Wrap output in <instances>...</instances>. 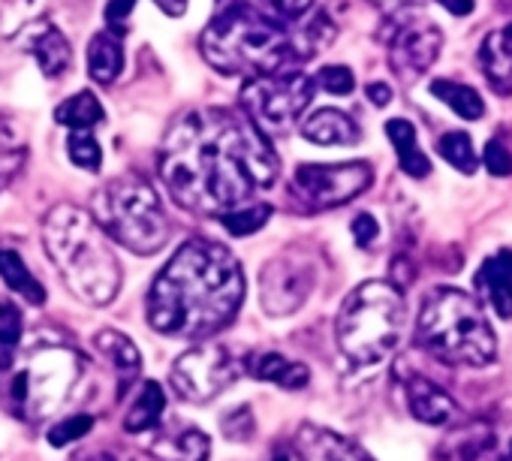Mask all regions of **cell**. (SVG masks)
<instances>
[{
    "mask_svg": "<svg viewBox=\"0 0 512 461\" xmlns=\"http://www.w3.org/2000/svg\"><path fill=\"white\" fill-rule=\"evenodd\" d=\"M157 166L181 208L211 217L250 202L281 175L269 136L244 112L217 106L178 115L163 136Z\"/></svg>",
    "mask_w": 512,
    "mask_h": 461,
    "instance_id": "cell-1",
    "label": "cell"
},
{
    "mask_svg": "<svg viewBox=\"0 0 512 461\" xmlns=\"http://www.w3.org/2000/svg\"><path fill=\"white\" fill-rule=\"evenodd\" d=\"M244 302L235 254L208 239L184 242L148 290V323L169 338L202 341L223 329Z\"/></svg>",
    "mask_w": 512,
    "mask_h": 461,
    "instance_id": "cell-2",
    "label": "cell"
},
{
    "mask_svg": "<svg viewBox=\"0 0 512 461\" xmlns=\"http://www.w3.org/2000/svg\"><path fill=\"white\" fill-rule=\"evenodd\" d=\"M199 49L217 73L241 79L281 73L299 61L290 25L238 0H223V10L202 31Z\"/></svg>",
    "mask_w": 512,
    "mask_h": 461,
    "instance_id": "cell-3",
    "label": "cell"
},
{
    "mask_svg": "<svg viewBox=\"0 0 512 461\" xmlns=\"http://www.w3.org/2000/svg\"><path fill=\"white\" fill-rule=\"evenodd\" d=\"M43 245L64 284L88 305H109L121 290V266L100 223L76 208L55 205L43 217Z\"/></svg>",
    "mask_w": 512,
    "mask_h": 461,
    "instance_id": "cell-4",
    "label": "cell"
},
{
    "mask_svg": "<svg viewBox=\"0 0 512 461\" xmlns=\"http://www.w3.org/2000/svg\"><path fill=\"white\" fill-rule=\"evenodd\" d=\"M416 341L446 365L485 368L497 359V335L491 332L479 299L452 287L428 293L419 311Z\"/></svg>",
    "mask_w": 512,
    "mask_h": 461,
    "instance_id": "cell-5",
    "label": "cell"
},
{
    "mask_svg": "<svg viewBox=\"0 0 512 461\" xmlns=\"http://www.w3.org/2000/svg\"><path fill=\"white\" fill-rule=\"evenodd\" d=\"M407 305L395 284L389 281H368L359 284L338 311L335 338L341 353L359 365H377L395 353L404 335Z\"/></svg>",
    "mask_w": 512,
    "mask_h": 461,
    "instance_id": "cell-6",
    "label": "cell"
},
{
    "mask_svg": "<svg viewBox=\"0 0 512 461\" xmlns=\"http://www.w3.org/2000/svg\"><path fill=\"white\" fill-rule=\"evenodd\" d=\"M91 217L109 239L139 257L157 254L172 233L157 190L139 175L112 178L103 190H97Z\"/></svg>",
    "mask_w": 512,
    "mask_h": 461,
    "instance_id": "cell-7",
    "label": "cell"
},
{
    "mask_svg": "<svg viewBox=\"0 0 512 461\" xmlns=\"http://www.w3.org/2000/svg\"><path fill=\"white\" fill-rule=\"evenodd\" d=\"M82 377V359L70 347H37L7 377V404L28 422L58 413Z\"/></svg>",
    "mask_w": 512,
    "mask_h": 461,
    "instance_id": "cell-8",
    "label": "cell"
},
{
    "mask_svg": "<svg viewBox=\"0 0 512 461\" xmlns=\"http://www.w3.org/2000/svg\"><path fill=\"white\" fill-rule=\"evenodd\" d=\"M317 94V79L299 70H281L269 76L247 79L241 88V112L266 136L290 133Z\"/></svg>",
    "mask_w": 512,
    "mask_h": 461,
    "instance_id": "cell-9",
    "label": "cell"
},
{
    "mask_svg": "<svg viewBox=\"0 0 512 461\" xmlns=\"http://www.w3.org/2000/svg\"><path fill=\"white\" fill-rule=\"evenodd\" d=\"M244 371V362L235 359L226 347L220 344H202L193 347L187 353H181L172 362V389L178 392V398L190 401V404H205L211 398H217L220 392H226Z\"/></svg>",
    "mask_w": 512,
    "mask_h": 461,
    "instance_id": "cell-10",
    "label": "cell"
},
{
    "mask_svg": "<svg viewBox=\"0 0 512 461\" xmlns=\"http://www.w3.org/2000/svg\"><path fill=\"white\" fill-rule=\"evenodd\" d=\"M374 169L362 160L353 163H305L290 181V193L311 211L338 208L371 187Z\"/></svg>",
    "mask_w": 512,
    "mask_h": 461,
    "instance_id": "cell-11",
    "label": "cell"
},
{
    "mask_svg": "<svg viewBox=\"0 0 512 461\" xmlns=\"http://www.w3.org/2000/svg\"><path fill=\"white\" fill-rule=\"evenodd\" d=\"M314 284H317V266L311 257L296 254V251L278 254L272 263L263 266V275H260L263 311L272 317L299 311L305 299L311 296Z\"/></svg>",
    "mask_w": 512,
    "mask_h": 461,
    "instance_id": "cell-12",
    "label": "cell"
},
{
    "mask_svg": "<svg viewBox=\"0 0 512 461\" xmlns=\"http://www.w3.org/2000/svg\"><path fill=\"white\" fill-rule=\"evenodd\" d=\"M440 49H443L440 28L425 16L404 13L389 37V64L395 76H401L404 82H413L431 70Z\"/></svg>",
    "mask_w": 512,
    "mask_h": 461,
    "instance_id": "cell-13",
    "label": "cell"
},
{
    "mask_svg": "<svg viewBox=\"0 0 512 461\" xmlns=\"http://www.w3.org/2000/svg\"><path fill=\"white\" fill-rule=\"evenodd\" d=\"M293 452L299 461H377L356 440H350L338 431H329L323 425H314V422H305L296 431Z\"/></svg>",
    "mask_w": 512,
    "mask_h": 461,
    "instance_id": "cell-14",
    "label": "cell"
},
{
    "mask_svg": "<svg viewBox=\"0 0 512 461\" xmlns=\"http://www.w3.org/2000/svg\"><path fill=\"white\" fill-rule=\"evenodd\" d=\"M437 461H503V446L491 422H455V431L440 440Z\"/></svg>",
    "mask_w": 512,
    "mask_h": 461,
    "instance_id": "cell-15",
    "label": "cell"
},
{
    "mask_svg": "<svg viewBox=\"0 0 512 461\" xmlns=\"http://www.w3.org/2000/svg\"><path fill=\"white\" fill-rule=\"evenodd\" d=\"M407 389V404L410 413L425 422V425H455L461 422V410L452 401V395L446 389H440L434 380L422 377V374H407L404 380Z\"/></svg>",
    "mask_w": 512,
    "mask_h": 461,
    "instance_id": "cell-16",
    "label": "cell"
},
{
    "mask_svg": "<svg viewBox=\"0 0 512 461\" xmlns=\"http://www.w3.org/2000/svg\"><path fill=\"white\" fill-rule=\"evenodd\" d=\"M473 287L479 293L482 302H488V308L503 317V320H512V251L503 248L497 254H491L476 278H473Z\"/></svg>",
    "mask_w": 512,
    "mask_h": 461,
    "instance_id": "cell-17",
    "label": "cell"
},
{
    "mask_svg": "<svg viewBox=\"0 0 512 461\" xmlns=\"http://www.w3.org/2000/svg\"><path fill=\"white\" fill-rule=\"evenodd\" d=\"M25 49L37 58V64H40V70H43L46 79H61L70 70L73 49H70L67 37L55 25H37V28H31V34L25 40Z\"/></svg>",
    "mask_w": 512,
    "mask_h": 461,
    "instance_id": "cell-18",
    "label": "cell"
},
{
    "mask_svg": "<svg viewBox=\"0 0 512 461\" xmlns=\"http://www.w3.org/2000/svg\"><path fill=\"white\" fill-rule=\"evenodd\" d=\"M479 67L497 94H512V22L482 40Z\"/></svg>",
    "mask_w": 512,
    "mask_h": 461,
    "instance_id": "cell-19",
    "label": "cell"
},
{
    "mask_svg": "<svg viewBox=\"0 0 512 461\" xmlns=\"http://www.w3.org/2000/svg\"><path fill=\"white\" fill-rule=\"evenodd\" d=\"M302 136L314 145H356L362 139L359 124L347 112L332 106L311 112L302 124Z\"/></svg>",
    "mask_w": 512,
    "mask_h": 461,
    "instance_id": "cell-20",
    "label": "cell"
},
{
    "mask_svg": "<svg viewBox=\"0 0 512 461\" xmlns=\"http://www.w3.org/2000/svg\"><path fill=\"white\" fill-rule=\"evenodd\" d=\"M244 368L256 377V380H266V383H278L281 389H305L311 383V368L302 362H290L281 353H253Z\"/></svg>",
    "mask_w": 512,
    "mask_h": 461,
    "instance_id": "cell-21",
    "label": "cell"
},
{
    "mask_svg": "<svg viewBox=\"0 0 512 461\" xmlns=\"http://www.w3.org/2000/svg\"><path fill=\"white\" fill-rule=\"evenodd\" d=\"M94 347L112 362V368H115V374H118V380H121V386H124V392H127V386H130V383L139 377V371H142V356H139L136 344H133L127 335L115 332V329H103V332L94 335Z\"/></svg>",
    "mask_w": 512,
    "mask_h": 461,
    "instance_id": "cell-22",
    "label": "cell"
},
{
    "mask_svg": "<svg viewBox=\"0 0 512 461\" xmlns=\"http://www.w3.org/2000/svg\"><path fill=\"white\" fill-rule=\"evenodd\" d=\"M386 136L395 145L398 154V166L401 172H407L410 178H425L431 172V160L425 157V151L419 148V136L416 127L407 118H392L386 124Z\"/></svg>",
    "mask_w": 512,
    "mask_h": 461,
    "instance_id": "cell-23",
    "label": "cell"
},
{
    "mask_svg": "<svg viewBox=\"0 0 512 461\" xmlns=\"http://www.w3.org/2000/svg\"><path fill=\"white\" fill-rule=\"evenodd\" d=\"M124 70V43L118 34L103 31L88 46V73L97 85H112Z\"/></svg>",
    "mask_w": 512,
    "mask_h": 461,
    "instance_id": "cell-24",
    "label": "cell"
},
{
    "mask_svg": "<svg viewBox=\"0 0 512 461\" xmlns=\"http://www.w3.org/2000/svg\"><path fill=\"white\" fill-rule=\"evenodd\" d=\"M151 452L163 461H208L211 440L202 428H181L169 437H160Z\"/></svg>",
    "mask_w": 512,
    "mask_h": 461,
    "instance_id": "cell-25",
    "label": "cell"
},
{
    "mask_svg": "<svg viewBox=\"0 0 512 461\" xmlns=\"http://www.w3.org/2000/svg\"><path fill=\"white\" fill-rule=\"evenodd\" d=\"M28 160V142L19 130V124L10 115H0V193H4L13 178L22 172Z\"/></svg>",
    "mask_w": 512,
    "mask_h": 461,
    "instance_id": "cell-26",
    "label": "cell"
},
{
    "mask_svg": "<svg viewBox=\"0 0 512 461\" xmlns=\"http://www.w3.org/2000/svg\"><path fill=\"white\" fill-rule=\"evenodd\" d=\"M163 410H166V395H163L160 383L148 380V383L139 386V392H136L127 416H124V428L130 434H142V431H148V428H154L160 422Z\"/></svg>",
    "mask_w": 512,
    "mask_h": 461,
    "instance_id": "cell-27",
    "label": "cell"
},
{
    "mask_svg": "<svg viewBox=\"0 0 512 461\" xmlns=\"http://www.w3.org/2000/svg\"><path fill=\"white\" fill-rule=\"evenodd\" d=\"M0 278H4V284L19 293L22 299H28L31 305H43L46 302V290L43 284L34 278V272L28 269V263L16 254V251H0Z\"/></svg>",
    "mask_w": 512,
    "mask_h": 461,
    "instance_id": "cell-28",
    "label": "cell"
},
{
    "mask_svg": "<svg viewBox=\"0 0 512 461\" xmlns=\"http://www.w3.org/2000/svg\"><path fill=\"white\" fill-rule=\"evenodd\" d=\"M428 91L446 103L458 118H467V121H479L485 115V103L479 97V91H473L470 85H461V82H449V79H437L428 85Z\"/></svg>",
    "mask_w": 512,
    "mask_h": 461,
    "instance_id": "cell-29",
    "label": "cell"
},
{
    "mask_svg": "<svg viewBox=\"0 0 512 461\" xmlns=\"http://www.w3.org/2000/svg\"><path fill=\"white\" fill-rule=\"evenodd\" d=\"M103 118V106L91 91H79L76 97L64 100L55 112V121L70 130H94Z\"/></svg>",
    "mask_w": 512,
    "mask_h": 461,
    "instance_id": "cell-30",
    "label": "cell"
},
{
    "mask_svg": "<svg viewBox=\"0 0 512 461\" xmlns=\"http://www.w3.org/2000/svg\"><path fill=\"white\" fill-rule=\"evenodd\" d=\"M272 217V205L266 202H244L226 214H220V223L229 229V236H253L269 223Z\"/></svg>",
    "mask_w": 512,
    "mask_h": 461,
    "instance_id": "cell-31",
    "label": "cell"
},
{
    "mask_svg": "<svg viewBox=\"0 0 512 461\" xmlns=\"http://www.w3.org/2000/svg\"><path fill=\"white\" fill-rule=\"evenodd\" d=\"M437 154H440L449 166H455L458 172H464V175H473L476 166H479L473 139H470L464 130H449V133H443L440 142H437Z\"/></svg>",
    "mask_w": 512,
    "mask_h": 461,
    "instance_id": "cell-32",
    "label": "cell"
},
{
    "mask_svg": "<svg viewBox=\"0 0 512 461\" xmlns=\"http://www.w3.org/2000/svg\"><path fill=\"white\" fill-rule=\"evenodd\" d=\"M67 154L85 172H97L103 166V148L91 130H73L67 139Z\"/></svg>",
    "mask_w": 512,
    "mask_h": 461,
    "instance_id": "cell-33",
    "label": "cell"
},
{
    "mask_svg": "<svg viewBox=\"0 0 512 461\" xmlns=\"http://www.w3.org/2000/svg\"><path fill=\"white\" fill-rule=\"evenodd\" d=\"M238 4H247V7H253V10H260V13H266V16L275 19V22L293 25V22H299L305 13L314 10L317 0H238Z\"/></svg>",
    "mask_w": 512,
    "mask_h": 461,
    "instance_id": "cell-34",
    "label": "cell"
},
{
    "mask_svg": "<svg viewBox=\"0 0 512 461\" xmlns=\"http://www.w3.org/2000/svg\"><path fill=\"white\" fill-rule=\"evenodd\" d=\"M94 428V416H88V413H76V416H67V419H61V422H52V428H49V434H46V440L52 443V446H70V443H76V440H82L88 431Z\"/></svg>",
    "mask_w": 512,
    "mask_h": 461,
    "instance_id": "cell-35",
    "label": "cell"
},
{
    "mask_svg": "<svg viewBox=\"0 0 512 461\" xmlns=\"http://www.w3.org/2000/svg\"><path fill=\"white\" fill-rule=\"evenodd\" d=\"M220 431H223V437H226V440H232V443H244V440H250V437L256 434L253 410H250L247 404H238V407L226 410V413H223V419H220Z\"/></svg>",
    "mask_w": 512,
    "mask_h": 461,
    "instance_id": "cell-36",
    "label": "cell"
},
{
    "mask_svg": "<svg viewBox=\"0 0 512 461\" xmlns=\"http://www.w3.org/2000/svg\"><path fill=\"white\" fill-rule=\"evenodd\" d=\"M317 82H320L323 91H329V94H335V97H347V94H353V88H356L353 70H350V67H341V64L323 67V70L317 73Z\"/></svg>",
    "mask_w": 512,
    "mask_h": 461,
    "instance_id": "cell-37",
    "label": "cell"
},
{
    "mask_svg": "<svg viewBox=\"0 0 512 461\" xmlns=\"http://www.w3.org/2000/svg\"><path fill=\"white\" fill-rule=\"evenodd\" d=\"M25 335L22 311L10 302H0V347H16Z\"/></svg>",
    "mask_w": 512,
    "mask_h": 461,
    "instance_id": "cell-38",
    "label": "cell"
},
{
    "mask_svg": "<svg viewBox=\"0 0 512 461\" xmlns=\"http://www.w3.org/2000/svg\"><path fill=\"white\" fill-rule=\"evenodd\" d=\"M485 169L491 172V175H497V178H506V175H512V151L500 142V139H491L488 145H485Z\"/></svg>",
    "mask_w": 512,
    "mask_h": 461,
    "instance_id": "cell-39",
    "label": "cell"
},
{
    "mask_svg": "<svg viewBox=\"0 0 512 461\" xmlns=\"http://www.w3.org/2000/svg\"><path fill=\"white\" fill-rule=\"evenodd\" d=\"M377 236H380V223H377L374 214H359L353 220V242L359 248H371L377 242Z\"/></svg>",
    "mask_w": 512,
    "mask_h": 461,
    "instance_id": "cell-40",
    "label": "cell"
},
{
    "mask_svg": "<svg viewBox=\"0 0 512 461\" xmlns=\"http://www.w3.org/2000/svg\"><path fill=\"white\" fill-rule=\"evenodd\" d=\"M133 4L136 0H109V7H106V22H109V31L121 37L130 13H133Z\"/></svg>",
    "mask_w": 512,
    "mask_h": 461,
    "instance_id": "cell-41",
    "label": "cell"
},
{
    "mask_svg": "<svg viewBox=\"0 0 512 461\" xmlns=\"http://www.w3.org/2000/svg\"><path fill=\"white\" fill-rule=\"evenodd\" d=\"M371 4H374L377 10L389 13V16H398V13H407L410 7L422 4V0H371Z\"/></svg>",
    "mask_w": 512,
    "mask_h": 461,
    "instance_id": "cell-42",
    "label": "cell"
},
{
    "mask_svg": "<svg viewBox=\"0 0 512 461\" xmlns=\"http://www.w3.org/2000/svg\"><path fill=\"white\" fill-rule=\"evenodd\" d=\"M365 91H368V100H371L374 106H389V103H392V88H389L386 82H371Z\"/></svg>",
    "mask_w": 512,
    "mask_h": 461,
    "instance_id": "cell-43",
    "label": "cell"
},
{
    "mask_svg": "<svg viewBox=\"0 0 512 461\" xmlns=\"http://www.w3.org/2000/svg\"><path fill=\"white\" fill-rule=\"evenodd\" d=\"M440 7H446L452 16H467L473 13V0H437Z\"/></svg>",
    "mask_w": 512,
    "mask_h": 461,
    "instance_id": "cell-44",
    "label": "cell"
},
{
    "mask_svg": "<svg viewBox=\"0 0 512 461\" xmlns=\"http://www.w3.org/2000/svg\"><path fill=\"white\" fill-rule=\"evenodd\" d=\"M154 4H157L166 16H172V19L184 16V10H187V0H154Z\"/></svg>",
    "mask_w": 512,
    "mask_h": 461,
    "instance_id": "cell-45",
    "label": "cell"
},
{
    "mask_svg": "<svg viewBox=\"0 0 512 461\" xmlns=\"http://www.w3.org/2000/svg\"><path fill=\"white\" fill-rule=\"evenodd\" d=\"M82 461H124V458H121V455H115V452H106V449H103V452H91V455H85Z\"/></svg>",
    "mask_w": 512,
    "mask_h": 461,
    "instance_id": "cell-46",
    "label": "cell"
}]
</instances>
